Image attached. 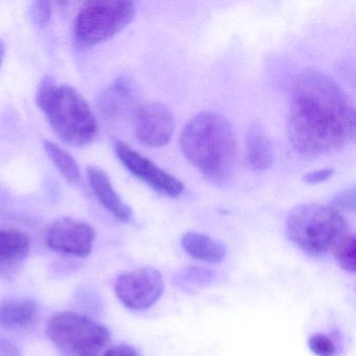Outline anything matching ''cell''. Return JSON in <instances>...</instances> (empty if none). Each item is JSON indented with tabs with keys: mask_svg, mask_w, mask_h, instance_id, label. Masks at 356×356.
<instances>
[{
	"mask_svg": "<svg viewBox=\"0 0 356 356\" xmlns=\"http://www.w3.org/2000/svg\"><path fill=\"white\" fill-rule=\"evenodd\" d=\"M245 160L254 170H266L272 165V145L261 127L252 126L248 132Z\"/></svg>",
	"mask_w": 356,
	"mask_h": 356,
	"instance_id": "2e32d148",
	"label": "cell"
},
{
	"mask_svg": "<svg viewBox=\"0 0 356 356\" xmlns=\"http://www.w3.org/2000/svg\"><path fill=\"white\" fill-rule=\"evenodd\" d=\"M182 247L191 257L206 264H218L224 260L227 254L224 243L197 232L185 233Z\"/></svg>",
	"mask_w": 356,
	"mask_h": 356,
	"instance_id": "9a60e30c",
	"label": "cell"
},
{
	"mask_svg": "<svg viewBox=\"0 0 356 356\" xmlns=\"http://www.w3.org/2000/svg\"><path fill=\"white\" fill-rule=\"evenodd\" d=\"M136 6L132 1H95L79 12L74 37L81 44L91 47L113 38L134 19Z\"/></svg>",
	"mask_w": 356,
	"mask_h": 356,
	"instance_id": "8992f818",
	"label": "cell"
},
{
	"mask_svg": "<svg viewBox=\"0 0 356 356\" xmlns=\"http://www.w3.org/2000/svg\"><path fill=\"white\" fill-rule=\"evenodd\" d=\"M39 308L34 301L11 298L0 303V326L10 330L30 328L38 320Z\"/></svg>",
	"mask_w": 356,
	"mask_h": 356,
	"instance_id": "4fadbf2b",
	"label": "cell"
},
{
	"mask_svg": "<svg viewBox=\"0 0 356 356\" xmlns=\"http://www.w3.org/2000/svg\"><path fill=\"white\" fill-rule=\"evenodd\" d=\"M43 145H44L47 155L51 158L56 168L61 172L62 176L65 178V180L70 184L79 183L81 179V170L76 159L66 149H62L55 143L44 140Z\"/></svg>",
	"mask_w": 356,
	"mask_h": 356,
	"instance_id": "e0dca14e",
	"label": "cell"
},
{
	"mask_svg": "<svg viewBox=\"0 0 356 356\" xmlns=\"http://www.w3.org/2000/svg\"><path fill=\"white\" fill-rule=\"evenodd\" d=\"M36 99L62 141L72 147H84L95 140L99 133L97 118L86 99L74 87L58 86L55 79L45 76L39 85Z\"/></svg>",
	"mask_w": 356,
	"mask_h": 356,
	"instance_id": "3957f363",
	"label": "cell"
},
{
	"mask_svg": "<svg viewBox=\"0 0 356 356\" xmlns=\"http://www.w3.org/2000/svg\"><path fill=\"white\" fill-rule=\"evenodd\" d=\"M355 238L351 233L343 236L332 249L333 257L341 270L355 272Z\"/></svg>",
	"mask_w": 356,
	"mask_h": 356,
	"instance_id": "ac0fdd59",
	"label": "cell"
},
{
	"mask_svg": "<svg viewBox=\"0 0 356 356\" xmlns=\"http://www.w3.org/2000/svg\"><path fill=\"white\" fill-rule=\"evenodd\" d=\"M0 356H20L19 349L11 341L0 337Z\"/></svg>",
	"mask_w": 356,
	"mask_h": 356,
	"instance_id": "d4e9b609",
	"label": "cell"
},
{
	"mask_svg": "<svg viewBox=\"0 0 356 356\" xmlns=\"http://www.w3.org/2000/svg\"><path fill=\"white\" fill-rule=\"evenodd\" d=\"M95 231L90 225L74 218H59L49 225L45 241L57 253L86 257L92 251Z\"/></svg>",
	"mask_w": 356,
	"mask_h": 356,
	"instance_id": "9c48e42d",
	"label": "cell"
},
{
	"mask_svg": "<svg viewBox=\"0 0 356 356\" xmlns=\"http://www.w3.org/2000/svg\"><path fill=\"white\" fill-rule=\"evenodd\" d=\"M30 239L17 230H0V275L10 277L30 253Z\"/></svg>",
	"mask_w": 356,
	"mask_h": 356,
	"instance_id": "7c38bea8",
	"label": "cell"
},
{
	"mask_svg": "<svg viewBox=\"0 0 356 356\" xmlns=\"http://www.w3.org/2000/svg\"><path fill=\"white\" fill-rule=\"evenodd\" d=\"M87 175L91 188L99 203L120 222H131L133 218L132 209L118 195L108 175L97 166H89Z\"/></svg>",
	"mask_w": 356,
	"mask_h": 356,
	"instance_id": "8fae6325",
	"label": "cell"
},
{
	"mask_svg": "<svg viewBox=\"0 0 356 356\" xmlns=\"http://www.w3.org/2000/svg\"><path fill=\"white\" fill-rule=\"evenodd\" d=\"M182 280L188 281L191 284L197 285L199 283L205 284L207 280H209V270L201 268H189L184 273Z\"/></svg>",
	"mask_w": 356,
	"mask_h": 356,
	"instance_id": "7402d4cb",
	"label": "cell"
},
{
	"mask_svg": "<svg viewBox=\"0 0 356 356\" xmlns=\"http://www.w3.org/2000/svg\"><path fill=\"white\" fill-rule=\"evenodd\" d=\"M102 356H141L139 352L129 345L113 346L106 350Z\"/></svg>",
	"mask_w": 356,
	"mask_h": 356,
	"instance_id": "603a6c76",
	"label": "cell"
},
{
	"mask_svg": "<svg viewBox=\"0 0 356 356\" xmlns=\"http://www.w3.org/2000/svg\"><path fill=\"white\" fill-rule=\"evenodd\" d=\"M180 147L185 158L216 184L232 176L237 157L236 137L228 120L213 112L191 118L183 129Z\"/></svg>",
	"mask_w": 356,
	"mask_h": 356,
	"instance_id": "7a4b0ae2",
	"label": "cell"
},
{
	"mask_svg": "<svg viewBox=\"0 0 356 356\" xmlns=\"http://www.w3.org/2000/svg\"><path fill=\"white\" fill-rule=\"evenodd\" d=\"M287 238L310 255L332 251L337 243L349 234V225L332 207L305 204L295 208L285 222Z\"/></svg>",
	"mask_w": 356,
	"mask_h": 356,
	"instance_id": "277c9868",
	"label": "cell"
},
{
	"mask_svg": "<svg viewBox=\"0 0 356 356\" xmlns=\"http://www.w3.org/2000/svg\"><path fill=\"white\" fill-rule=\"evenodd\" d=\"M287 135L305 158L345 149L355 136V111L347 93L322 72L308 70L291 90Z\"/></svg>",
	"mask_w": 356,
	"mask_h": 356,
	"instance_id": "6da1fadb",
	"label": "cell"
},
{
	"mask_svg": "<svg viewBox=\"0 0 356 356\" xmlns=\"http://www.w3.org/2000/svg\"><path fill=\"white\" fill-rule=\"evenodd\" d=\"M47 334L65 356H99L110 341L105 326L70 312L54 314L47 322Z\"/></svg>",
	"mask_w": 356,
	"mask_h": 356,
	"instance_id": "5b68a950",
	"label": "cell"
},
{
	"mask_svg": "<svg viewBox=\"0 0 356 356\" xmlns=\"http://www.w3.org/2000/svg\"><path fill=\"white\" fill-rule=\"evenodd\" d=\"M333 170L330 168H324V170H316V172H309L304 176L303 180L309 184H318V183L324 182L332 177Z\"/></svg>",
	"mask_w": 356,
	"mask_h": 356,
	"instance_id": "cb8c5ba5",
	"label": "cell"
},
{
	"mask_svg": "<svg viewBox=\"0 0 356 356\" xmlns=\"http://www.w3.org/2000/svg\"><path fill=\"white\" fill-rule=\"evenodd\" d=\"M134 127L141 143L152 147H164L174 134V116L162 104H145L135 112Z\"/></svg>",
	"mask_w": 356,
	"mask_h": 356,
	"instance_id": "30bf717a",
	"label": "cell"
},
{
	"mask_svg": "<svg viewBox=\"0 0 356 356\" xmlns=\"http://www.w3.org/2000/svg\"><path fill=\"white\" fill-rule=\"evenodd\" d=\"M115 153L122 165L136 178L162 195L177 197L184 191V184L168 172L158 168L151 160L137 153L124 141H116Z\"/></svg>",
	"mask_w": 356,
	"mask_h": 356,
	"instance_id": "ba28073f",
	"label": "cell"
},
{
	"mask_svg": "<svg viewBox=\"0 0 356 356\" xmlns=\"http://www.w3.org/2000/svg\"><path fill=\"white\" fill-rule=\"evenodd\" d=\"M135 95L136 92L132 81L120 78L101 95L99 110L109 118L122 115L134 104Z\"/></svg>",
	"mask_w": 356,
	"mask_h": 356,
	"instance_id": "5bb4252c",
	"label": "cell"
},
{
	"mask_svg": "<svg viewBox=\"0 0 356 356\" xmlns=\"http://www.w3.org/2000/svg\"><path fill=\"white\" fill-rule=\"evenodd\" d=\"M333 209L341 211H353L355 209V193L354 188H347L337 193L332 201Z\"/></svg>",
	"mask_w": 356,
	"mask_h": 356,
	"instance_id": "44dd1931",
	"label": "cell"
},
{
	"mask_svg": "<svg viewBox=\"0 0 356 356\" xmlns=\"http://www.w3.org/2000/svg\"><path fill=\"white\" fill-rule=\"evenodd\" d=\"M51 3L49 1H36L33 3L32 9H31V17L33 22L39 28H44L49 20H51Z\"/></svg>",
	"mask_w": 356,
	"mask_h": 356,
	"instance_id": "ffe728a7",
	"label": "cell"
},
{
	"mask_svg": "<svg viewBox=\"0 0 356 356\" xmlns=\"http://www.w3.org/2000/svg\"><path fill=\"white\" fill-rule=\"evenodd\" d=\"M114 289L118 300L129 309H149L163 293V279L155 268H138L120 275Z\"/></svg>",
	"mask_w": 356,
	"mask_h": 356,
	"instance_id": "52a82bcc",
	"label": "cell"
},
{
	"mask_svg": "<svg viewBox=\"0 0 356 356\" xmlns=\"http://www.w3.org/2000/svg\"><path fill=\"white\" fill-rule=\"evenodd\" d=\"M6 56V45L3 41L0 39V68L3 66V60Z\"/></svg>",
	"mask_w": 356,
	"mask_h": 356,
	"instance_id": "484cf974",
	"label": "cell"
},
{
	"mask_svg": "<svg viewBox=\"0 0 356 356\" xmlns=\"http://www.w3.org/2000/svg\"><path fill=\"white\" fill-rule=\"evenodd\" d=\"M308 346L316 356H335L337 353L334 341L328 335L321 333L312 335L308 341Z\"/></svg>",
	"mask_w": 356,
	"mask_h": 356,
	"instance_id": "d6986e66",
	"label": "cell"
}]
</instances>
